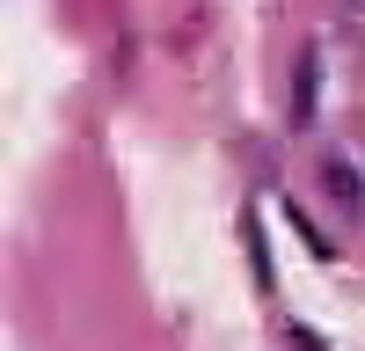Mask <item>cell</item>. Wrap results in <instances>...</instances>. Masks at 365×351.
Masks as SVG:
<instances>
[{
  "label": "cell",
  "instance_id": "cell-1",
  "mask_svg": "<svg viewBox=\"0 0 365 351\" xmlns=\"http://www.w3.org/2000/svg\"><path fill=\"white\" fill-rule=\"evenodd\" d=\"M322 198L336 213H365V168L351 154H322Z\"/></svg>",
  "mask_w": 365,
  "mask_h": 351
},
{
  "label": "cell",
  "instance_id": "cell-2",
  "mask_svg": "<svg viewBox=\"0 0 365 351\" xmlns=\"http://www.w3.org/2000/svg\"><path fill=\"white\" fill-rule=\"evenodd\" d=\"M314 96H322V73H314V58H299V81H292V117L299 125H314Z\"/></svg>",
  "mask_w": 365,
  "mask_h": 351
},
{
  "label": "cell",
  "instance_id": "cell-3",
  "mask_svg": "<svg viewBox=\"0 0 365 351\" xmlns=\"http://www.w3.org/2000/svg\"><path fill=\"white\" fill-rule=\"evenodd\" d=\"M336 15H344V29H358V37H365V0H336Z\"/></svg>",
  "mask_w": 365,
  "mask_h": 351
}]
</instances>
